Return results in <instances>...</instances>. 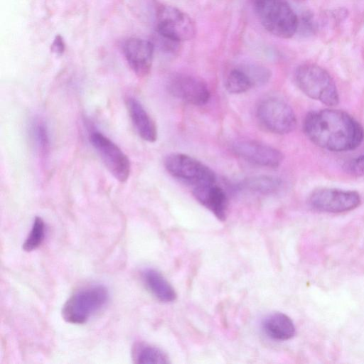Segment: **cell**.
Returning <instances> with one entry per match:
<instances>
[{
  "label": "cell",
  "mask_w": 364,
  "mask_h": 364,
  "mask_svg": "<svg viewBox=\"0 0 364 364\" xmlns=\"http://www.w3.org/2000/svg\"><path fill=\"white\" fill-rule=\"evenodd\" d=\"M306 137L316 146L331 151H348L364 140L363 126L348 113L333 109L309 112L303 123Z\"/></svg>",
  "instance_id": "1"
},
{
  "label": "cell",
  "mask_w": 364,
  "mask_h": 364,
  "mask_svg": "<svg viewBox=\"0 0 364 364\" xmlns=\"http://www.w3.org/2000/svg\"><path fill=\"white\" fill-rule=\"evenodd\" d=\"M164 166L173 177L194 186L215 183L216 176L212 169L185 154H168L165 158Z\"/></svg>",
  "instance_id": "7"
},
{
  "label": "cell",
  "mask_w": 364,
  "mask_h": 364,
  "mask_svg": "<svg viewBox=\"0 0 364 364\" xmlns=\"http://www.w3.org/2000/svg\"><path fill=\"white\" fill-rule=\"evenodd\" d=\"M195 198L208 209L218 220L225 221L227 217L228 200L225 191L215 183L195 186Z\"/></svg>",
  "instance_id": "13"
},
{
  "label": "cell",
  "mask_w": 364,
  "mask_h": 364,
  "mask_svg": "<svg viewBox=\"0 0 364 364\" xmlns=\"http://www.w3.org/2000/svg\"><path fill=\"white\" fill-rule=\"evenodd\" d=\"M282 181L275 176L260 175L243 180L239 188L262 194H271L279 191L282 187Z\"/></svg>",
  "instance_id": "17"
},
{
  "label": "cell",
  "mask_w": 364,
  "mask_h": 364,
  "mask_svg": "<svg viewBox=\"0 0 364 364\" xmlns=\"http://www.w3.org/2000/svg\"><path fill=\"white\" fill-rule=\"evenodd\" d=\"M294 80L299 89L309 97L328 106L338 104L339 95L336 83L321 66L312 63L299 65L295 70Z\"/></svg>",
  "instance_id": "3"
},
{
  "label": "cell",
  "mask_w": 364,
  "mask_h": 364,
  "mask_svg": "<svg viewBox=\"0 0 364 364\" xmlns=\"http://www.w3.org/2000/svg\"><path fill=\"white\" fill-rule=\"evenodd\" d=\"M65 48L63 38L60 36H56L51 44V50L56 55H62Z\"/></svg>",
  "instance_id": "24"
},
{
  "label": "cell",
  "mask_w": 364,
  "mask_h": 364,
  "mask_svg": "<svg viewBox=\"0 0 364 364\" xmlns=\"http://www.w3.org/2000/svg\"><path fill=\"white\" fill-rule=\"evenodd\" d=\"M132 358L139 364H166L168 363L166 354L160 348L146 345L136 344L132 349Z\"/></svg>",
  "instance_id": "18"
},
{
  "label": "cell",
  "mask_w": 364,
  "mask_h": 364,
  "mask_svg": "<svg viewBox=\"0 0 364 364\" xmlns=\"http://www.w3.org/2000/svg\"><path fill=\"white\" fill-rule=\"evenodd\" d=\"M240 68L247 74L253 87L263 85L271 78V71L264 66L258 64H245Z\"/></svg>",
  "instance_id": "21"
},
{
  "label": "cell",
  "mask_w": 364,
  "mask_h": 364,
  "mask_svg": "<svg viewBox=\"0 0 364 364\" xmlns=\"http://www.w3.org/2000/svg\"><path fill=\"white\" fill-rule=\"evenodd\" d=\"M90 141L110 173L119 182H125L130 173L127 156L115 143L99 132H92Z\"/></svg>",
  "instance_id": "9"
},
{
  "label": "cell",
  "mask_w": 364,
  "mask_h": 364,
  "mask_svg": "<svg viewBox=\"0 0 364 364\" xmlns=\"http://www.w3.org/2000/svg\"><path fill=\"white\" fill-rule=\"evenodd\" d=\"M253 7L261 25L273 36L287 39L297 31L299 18L287 0H254Z\"/></svg>",
  "instance_id": "2"
},
{
  "label": "cell",
  "mask_w": 364,
  "mask_h": 364,
  "mask_svg": "<svg viewBox=\"0 0 364 364\" xmlns=\"http://www.w3.org/2000/svg\"><path fill=\"white\" fill-rule=\"evenodd\" d=\"M154 44L147 40L131 38L123 45V53L133 72L140 77L147 76L151 69Z\"/></svg>",
  "instance_id": "12"
},
{
  "label": "cell",
  "mask_w": 364,
  "mask_h": 364,
  "mask_svg": "<svg viewBox=\"0 0 364 364\" xmlns=\"http://www.w3.org/2000/svg\"><path fill=\"white\" fill-rule=\"evenodd\" d=\"M141 275L146 287L159 301L169 303L176 300L177 295L175 289L158 270L147 268Z\"/></svg>",
  "instance_id": "15"
},
{
  "label": "cell",
  "mask_w": 364,
  "mask_h": 364,
  "mask_svg": "<svg viewBox=\"0 0 364 364\" xmlns=\"http://www.w3.org/2000/svg\"><path fill=\"white\" fill-rule=\"evenodd\" d=\"M260 124L269 132L286 134L296 125V114L291 106L277 97H267L259 102L256 110Z\"/></svg>",
  "instance_id": "5"
},
{
  "label": "cell",
  "mask_w": 364,
  "mask_h": 364,
  "mask_svg": "<svg viewBox=\"0 0 364 364\" xmlns=\"http://www.w3.org/2000/svg\"><path fill=\"white\" fill-rule=\"evenodd\" d=\"M45 237V223L40 217H36L28 236L23 244V249L31 252L38 248Z\"/></svg>",
  "instance_id": "20"
},
{
  "label": "cell",
  "mask_w": 364,
  "mask_h": 364,
  "mask_svg": "<svg viewBox=\"0 0 364 364\" xmlns=\"http://www.w3.org/2000/svg\"><path fill=\"white\" fill-rule=\"evenodd\" d=\"M109 293L102 284L86 286L73 293L62 309L63 319L70 323L82 324L107 302Z\"/></svg>",
  "instance_id": "4"
},
{
  "label": "cell",
  "mask_w": 364,
  "mask_h": 364,
  "mask_svg": "<svg viewBox=\"0 0 364 364\" xmlns=\"http://www.w3.org/2000/svg\"><path fill=\"white\" fill-rule=\"evenodd\" d=\"M266 334L277 341H286L295 334V326L291 319L281 312H274L268 315L262 323Z\"/></svg>",
  "instance_id": "16"
},
{
  "label": "cell",
  "mask_w": 364,
  "mask_h": 364,
  "mask_svg": "<svg viewBox=\"0 0 364 364\" xmlns=\"http://www.w3.org/2000/svg\"><path fill=\"white\" fill-rule=\"evenodd\" d=\"M360 202L361 198L358 192L332 188L314 190L309 198V204L312 208L333 213L352 210Z\"/></svg>",
  "instance_id": "8"
},
{
  "label": "cell",
  "mask_w": 364,
  "mask_h": 364,
  "mask_svg": "<svg viewBox=\"0 0 364 364\" xmlns=\"http://www.w3.org/2000/svg\"><path fill=\"white\" fill-rule=\"evenodd\" d=\"M36 146L41 156L45 157L49 150L50 141L47 127L43 122H37L33 127Z\"/></svg>",
  "instance_id": "22"
},
{
  "label": "cell",
  "mask_w": 364,
  "mask_h": 364,
  "mask_svg": "<svg viewBox=\"0 0 364 364\" xmlns=\"http://www.w3.org/2000/svg\"><path fill=\"white\" fill-rule=\"evenodd\" d=\"M126 107L139 135L146 141H156L158 136L156 124L141 102L133 97H128Z\"/></svg>",
  "instance_id": "14"
},
{
  "label": "cell",
  "mask_w": 364,
  "mask_h": 364,
  "mask_svg": "<svg viewBox=\"0 0 364 364\" xmlns=\"http://www.w3.org/2000/svg\"><path fill=\"white\" fill-rule=\"evenodd\" d=\"M166 88L172 96L196 106L205 105L210 97V92L205 82L187 74L171 76L168 80Z\"/></svg>",
  "instance_id": "10"
},
{
  "label": "cell",
  "mask_w": 364,
  "mask_h": 364,
  "mask_svg": "<svg viewBox=\"0 0 364 364\" xmlns=\"http://www.w3.org/2000/svg\"><path fill=\"white\" fill-rule=\"evenodd\" d=\"M156 32L164 38L181 43L194 38L196 26L185 12L172 6H161L156 11Z\"/></svg>",
  "instance_id": "6"
},
{
  "label": "cell",
  "mask_w": 364,
  "mask_h": 364,
  "mask_svg": "<svg viewBox=\"0 0 364 364\" xmlns=\"http://www.w3.org/2000/svg\"><path fill=\"white\" fill-rule=\"evenodd\" d=\"M343 168L348 174L364 176V154L346 161Z\"/></svg>",
  "instance_id": "23"
},
{
  "label": "cell",
  "mask_w": 364,
  "mask_h": 364,
  "mask_svg": "<svg viewBox=\"0 0 364 364\" xmlns=\"http://www.w3.org/2000/svg\"><path fill=\"white\" fill-rule=\"evenodd\" d=\"M238 156L258 166L277 168L283 161L282 153L267 144L254 140H240L232 144Z\"/></svg>",
  "instance_id": "11"
},
{
  "label": "cell",
  "mask_w": 364,
  "mask_h": 364,
  "mask_svg": "<svg viewBox=\"0 0 364 364\" xmlns=\"http://www.w3.org/2000/svg\"><path fill=\"white\" fill-rule=\"evenodd\" d=\"M225 87L231 94H241L248 91L253 86L247 74L237 67L232 70L228 75Z\"/></svg>",
  "instance_id": "19"
}]
</instances>
